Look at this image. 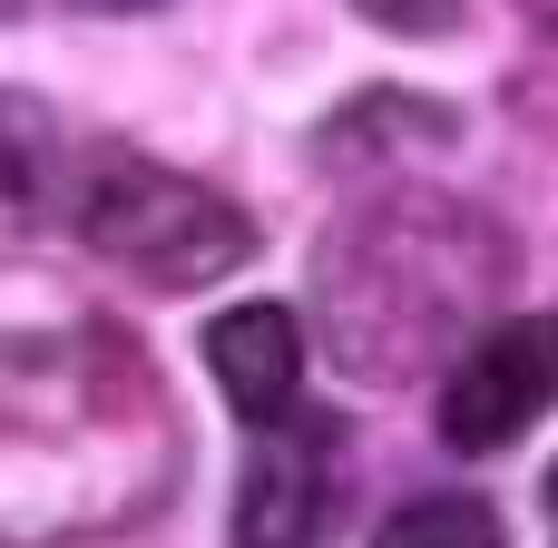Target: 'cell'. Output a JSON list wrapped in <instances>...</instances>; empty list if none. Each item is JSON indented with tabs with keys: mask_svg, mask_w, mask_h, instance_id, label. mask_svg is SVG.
I'll list each match as a JSON object with an SVG mask.
<instances>
[{
	"mask_svg": "<svg viewBox=\"0 0 558 548\" xmlns=\"http://www.w3.org/2000/svg\"><path fill=\"white\" fill-rule=\"evenodd\" d=\"M363 20H383V29H402V39H432V29H451L461 20V0H353Z\"/></svg>",
	"mask_w": 558,
	"mask_h": 548,
	"instance_id": "cell-9",
	"label": "cell"
},
{
	"mask_svg": "<svg viewBox=\"0 0 558 548\" xmlns=\"http://www.w3.org/2000/svg\"><path fill=\"white\" fill-rule=\"evenodd\" d=\"M177 480V412L147 353L49 304L0 324V548H69L128 529Z\"/></svg>",
	"mask_w": 558,
	"mask_h": 548,
	"instance_id": "cell-1",
	"label": "cell"
},
{
	"mask_svg": "<svg viewBox=\"0 0 558 548\" xmlns=\"http://www.w3.org/2000/svg\"><path fill=\"white\" fill-rule=\"evenodd\" d=\"M49 186V118L0 88V226H20Z\"/></svg>",
	"mask_w": 558,
	"mask_h": 548,
	"instance_id": "cell-8",
	"label": "cell"
},
{
	"mask_svg": "<svg viewBox=\"0 0 558 548\" xmlns=\"http://www.w3.org/2000/svg\"><path fill=\"white\" fill-rule=\"evenodd\" d=\"M539 10H558V0H539Z\"/></svg>",
	"mask_w": 558,
	"mask_h": 548,
	"instance_id": "cell-12",
	"label": "cell"
},
{
	"mask_svg": "<svg viewBox=\"0 0 558 548\" xmlns=\"http://www.w3.org/2000/svg\"><path fill=\"white\" fill-rule=\"evenodd\" d=\"M510 245L461 206H373L324 245V343L353 382H402L432 353L471 343V314L500 294Z\"/></svg>",
	"mask_w": 558,
	"mask_h": 548,
	"instance_id": "cell-2",
	"label": "cell"
},
{
	"mask_svg": "<svg viewBox=\"0 0 558 548\" xmlns=\"http://www.w3.org/2000/svg\"><path fill=\"white\" fill-rule=\"evenodd\" d=\"M373 548H500V520H490V500H461V490H441V500H402Z\"/></svg>",
	"mask_w": 558,
	"mask_h": 548,
	"instance_id": "cell-7",
	"label": "cell"
},
{
	"mask_svg": "<svg viewBox=\"0 0 558 548\" xmlns=\"http://www.w3.org/2000/svg\"><path fill=\"white\" fill-rule=\"evenodd\" d=\"M549 510H558V471H549Z\"/></svg>",
	"mask_w": 558,
	"mask_h": 548,
	"instance_id": "cell-11",
	"label": "cell"
},
{
	"mask_svg": "<svg viewBox=\"0 0 558 548\" xmlns=\"http://www.w3.org/2000/svg\"><path fill=\"white\" fill-rule=\"evenodd\" d=\"M206 373H216V392L235 402V422H284L294 412V392H304V324L284 314V304H226L216 324H206Z\"/></svg>",
	"mask_w": 558,
	"mask_h": 548,
	"instance_id": "cell-6",
	"label": "cell"
},
{
	"mask_svg": "<svg viewBox=\"0 0 558 548\" xmlns=\"http://www.w3.org/2000/svg\"><path fill=\"white\" fill-rule=\"evenodd\" d=\"M78 235L98 265H118L157 294H196L255 255V216L157 157H98V176L78 186Z\"/></svg>",
	"mask_w": 558,
	"mask_h": 548,
	"instance_id": "cell-3",
	"label": "cell"
},
{
	"mask_svg": "<svg viewBox=\"0 0 558 548\" xmlns=\"http://www.w3.org/2000/svg\"><path fill=\"white\" fill-rule=\"evenodd\" d=\"M333 510H343V431L314 412L265 422L235 480V548H324Z\"/></svg>",
	"mask_w": 558,
	"mask_h": 548,
	"instance_id": "cell-5",
	"label": "cell"
},
{
	"mask_svg": "<svg viewBox=\"0 0 558 548\" xmlns=\"http://www.w3.org/2000/svg\"><path fill=\"white\" fill-rule=\"evenodd\" d=\"M78 10H157V0H78Z\"/></svg>",
	"mask_w": 558,
	"mask_h": 548,
	"instance_id": "cell-10",
	"label": "cell"
},
{
	"mask_svg": "<svg viewBox=\"0 0 558 548\" xmlns=\"http://www.w3.org/2000/svg\"><path fill=\"white\" fill-rule=\"evenodd\" d=\"M558 402V314H510L481 324L451 373H441V441L451 451H510L539 412Z\"/></svg>",
	"mask_w": 558,
	"mask_h": 548,
	"instance_id": "cell-4",
	"label": "cell"
}]
</instances>
